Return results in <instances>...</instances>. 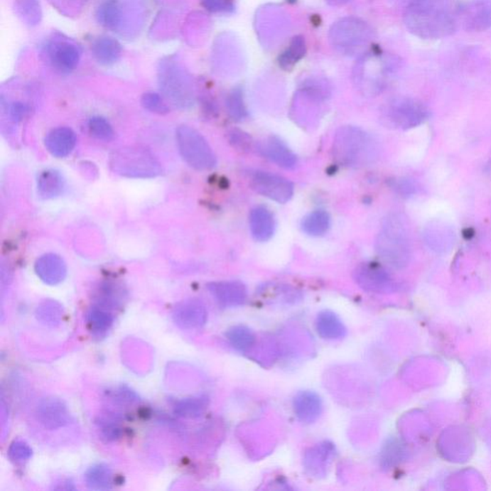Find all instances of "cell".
Masks as SVG:
<instances>
[{
  "instance_id": "obj_1",
  "label": "cell",
  "mask_w": 491,
  "mask_h": 491,
  "mask_svg": "<svg viewBox=\"0 0 491 491\" xmlns=\"http://www.w3.org/2000/svg\"><path fill=\"white\" fill-rule=\"evenodd\" d=\"M332 153L334 160L347 167L369 166L377 160V141L366 131L355 126H344L334 136Z\"/></svg>"
},
{
  "instance_id": "obj_2",
  "label": "cell",
  "mask_w": 491,
  "mask_h": 491,
  "mask_svg": "<svg viewBox=\"0 0 491 491\" xmlns=\"http://www.w3.org/2000/svg\"><path fill=\"white\" fill-rule=\"evenodd\" d=\"M375 248L384 262L392 267L407 265L411 255L410 237L407 225L400 214H391L384 220Z\"/></svg>"
},
{
  "instance_id": "obj_3",
  "label": "cell",
  "mask_w": 491,
  "mask_h": 491,
  "mask_svg": "<svg viewBox=\"0 0 491 491\" xmlns=\"http://www.w3.org/2000/svg\"><path fill=\"white\" fill-rule=\"evenodd\" d=\"M109 164L115 174L130 179H151L163 173V167L153 153L141 146L114 151L109 156Z\"/></svg>"
},
{
  "instance_id": "obj_4",
  "label": "cell",
  "mask_w": 491,
  "mask_h": 491,
  "mask_svg": "<svg viewBox=\"0 0 491 491\" xmlns=\"http://www.w3.org/2000/svg\"><path fill=\"white\" fill-rule=\"evenodd\" d=\"M178 148L183 161L192 168L205 171L216 166V156L204 136L190 126L183 125L176 131Z\"/></svg>"
},
{
  "instance_id": "obj_5",
  "label": "cell",
  "mask_w": 491,
  "mask_h": 491,
  "mask_svg": "<svg viewBox=\"0 0 491 491\" xmlns=\"http://www.w3.org/2000/svg\"><path fill=\"white\" fill-rule=\"evenodd\" d=\"M330 40L339 51L353 54L369 43V28L359 19L348 18L333 26Z\"/></svg>"
},
{
  "instance_id": "obj_6",
  "label": "cell",
  "mask_w": 491,
  "mask_h": 491,
  "mask_svg": "<svg viewBox=\"0 0 491 491\" xmlns=\"http://www.w3.org/2000/svg\"><path fill=\"white\" fill-rule=\"evenodd\" d=\"M160 84L164 95L177 108L186 109L193 106L194 92L192 85L179 68H163L161 72Z\"/></svg>"
},
{
  "instance_id": "obj_7",
  "label": "cell",
  "mask_w": 491,
  "mask_h": 491,
  "mask_svg": "<svg viewBox=\"0 0 491 491\" xmlns=\"http://www.w3.org/2000/svg\"><path fill=\"white\" fill-rule=\"evenodd\" d=\"M251 185L257 193L279 204L289 202L293 194V183L286 178L273 173H252Z\"/></svg>"
},
{
  "instance_id": "obj_8",
  "label": "cell",
  "mask_w": 491,
  "mask_h": 491,
  "mask_svg": "<svg viewBox=\"0 0 491 491\" xmlns=\"http://www.w3.org/2000/svg\"><path fill=\"white\" fill-rule=\"evenodd\" d=\"M427 111L421 103L410 99L394 101L385 112L388 124L397 129L416 127L426 119Z\"/></svg>"
},
{
  "instance_id": "obj_9",
  "label": "cell",
  "mask_w": 491,
  "mask_h": 491,
  "mask_svg": "<svg viewBox=\"0 0 491 491\" xmlns=\"http://www.w3.org/2000/svg\"><path fill=\"white\" fill-rule=\"evenodd\" d=\"M37 421L48 430L65 427L70 421V414L65 403L57 397L41 399L36 408Z\"/></svg>"
},
{
  "instance_id": "obj_10",
  "label": "cell",
  "mask_w": 491,
  "mask_h": 491,
  "mask_svg": "<svg viewBox=\"0 0 491 491\" xmlns=\"http://www.w3.org/2000/svg\"><path fill=\"white\" fill-rule=\"evenodd\" d=\"M173 320L180 328L185 330L201 328L207 319V308L201 301L188 298L180 301L172 312Z\"/></svg>"
},
{
  "instance_id": "obj_11",
  "label": "cell",
  "mask_w": 491,
  "mask_h": 491,
  "mask_svg": "<svg viewBox=\"0 0 491 491\" xmlns=\"http://www.w3.org/2000/svg\"><path fill=\"white\" fill-rule=\"evenodd\" d=\"M355 279L359 286L370 292H383L391 286L389 274L374 263L359 265L355 271Z\"/></svg>"
},
{
  "instance_id": "obj_12",
  "label": "cell",
  "mask_w": 491,
  "mask_h": 491,
  "mask_svg": "<svg viewBox=\"0 0 491 491\" xmlns=\"http://www.w3.org/2000/svg\"><path fill=\"white\" fill-rule=\"evenodd\" d=\"M207 289L221 306H242L247 298L245 285L240 281H218L207 285Z\"/></svg>"
},
{
  "instance_id": "obj_13",
  "label": "cell",
  "mask_w": 491,
  "mask_h": 491,
  "mask_svg": "<svg viewBox=\"0 0 491 491\" xmlns=\"http://www.w3.org/2000/svg\"><path fill=\"white\" fill-rule=\"evenodd\" d=\"M36 274L45 284L57 285L65 281L68 274L67 264L59 255L46 254L35 264Z\"/></svg>"
},
{
  "instance_id": "obj_14",
  "label": "cell",
  "mask_w": 491,
  "mask_h": 491,
  "mask_svg": "<svg viewBox=\"0 0 491 491\" xmlns=\"http://www.w3.org/2000/svg\"><path fill=\"white\" fill-rule=\"evenodd\" d=\"M80 58V51L73 43H55L49 48L50 63L54 68L62 73H70L75 70Z\"/></svg>"
},
{
  "instance_id": "obj_15",
  "label": "cell",
  "mask_w": 491,
  "mask_h": 491,
  "mask_svg": "<svg viewBox=\"0 0 491 491\" xmlns=\"http://www.w3.org/2000/svg\"><path fill=\"white\" fill-rule=\"evenodd\" d=\"M249 229L255 240L259 242L270 240L276 229V222L271 210L263 205L255 207L249 214Z\"/></svg>"
},
{
  "instance_id": "obj_16",
  "label": "cell",
  "mask_w": 491,
  "mask_h": 491,
  "mask_svg": "<svg viewBox=\"0 0 491 491\" xmlns=\"http://www.w3.org/2000/svg\"><path fill=\"white\" fill-rule=\"evenodd\" d=\"M296 416L304 423L316 421L323 411L322 400L316 392L304 391L298 392L293 400Z\"/></svg>"
},
{
  "instance_id": "obj_17",
  "label": "cell",
  "mask_w": 491,
  "mask_h": 491,
  "mask_svg": "<svg viewBox=\"0 0 491 491\" xmlns=\"http://www.w3.org/2000/svg\"><path fill=\"white\" fill-rule=\"evenodd\" d=\"M45 147L52 156L65 158L72 153L76 145V134L67 127H60L51 131L45 137Z\"/></svg>"
},
{
  "instance_id": "obj_18",
  "label": "cell",
  "mask_w": 491,
  "mask_h": 491,
  "mask_svg": "<svg viewBox=\"0 0 491 491\" xmlns=\"http://www.w3.org/2000/svg\"><path fill=\"white\" fill-rule=\"evenodd\" d=\"M259 149L269 160L282 168L292 169L297 166V156L278 137H269L260 145Z\"/></svg>"
},
{
  "instance_id": "obj_19",
  "label": "cell",
  "mask_w": 491,
  "mask_h": 491,
  "mask_svg": "<svg viewBox=\"0 0 491 491\" xmlns=\"http://www.w3.org/2000/svg\"><path fill=\"white\" fill-rule=\"evenodd\" d=\"M317 331L323 339H341L347 334V328L335 313L323 311L318 315Z\"/></svg>"
},
{
  "instance_id": "obj_20",
  "label": "cell",
  "mask_w": 491,
  "mask_h": 491,
  "mask_svg": "<svg viewBox=\"0 0 491 491\" xmlns=\"http://www.w3.org/2000/svg\"><path fill=\"white\" fill-rule=\"evenodd\" d=\"M65 185L61 173L53 169L46 170L38 177V192L43 199H54L63 193Z\"/></svg>"
},
{
  "instance_id": "obj_21",
  "label": "cell",
  "mask_w": 491,
  "mask_h": 491,
  "mask_svg": "<svg viewBox=\"0 0 491 491\" xmlns=\"http://www.w3.org/2000/svg\"><path fill=\"white\" fill-rule=\"evenodd\" d=\"M87 323L93 336L102 338L112 328L114 316L109 312V309L95 306L87 312Z\"/></svg>"
},
{
  "instance_id": "obj_22",
  "label": "cell",
  "mask_w": 491,
  "mask_h": 491,
  "mask_svg": "<svg viewBox=\"0 0 491 491\" xmlns=\"http://www.w3.org/2000/svg\"><path fill=\"white\" fill-rule=\"evenodd\" d=\"M122 52V45L112 38H98L92 45V53L95 59L102 65L114 64L119 59Z\"/></svg>"
},
{
  "instance_id": "obj_23",
  "label": "cell",
  "mask_w": 491,
  "mask_h": 491,
  "mask_svg": "<svg viewBox=\"0 0 491 491\" xmlns=\"http://www.w3.org/2000/svg\"><path fill=\"white\" fill-rule=\"evenodd\" d=\"M86 484L90 490H109L114 485V474L112 469L104 463L92 466L85 475Z\"/></svg>"
},
{
  "instance_id": "obj_24",
  "label": "cell",
  "mask_w": 491,
  "mask_h": 491,
  "mask_svg": "<svg viewBox=\"0 0 491 491\" xmlns=\"http://www.w3.org/2000/svg\"><path fill=\"white\" fill-rule=\"evenodd\" d=\"M208 400L205 396H194L176 402L174 413L183 419H197L207 410Z\"/></svg>"
},
{
  "instance_id": "obj_25",
  "label": "cell",
  "mask_w": 491,
  "mask_h": 491,
  "mask_svg": "<svg viewBox=\"0 0 491 491\" xmlns=\"http://www.w3.org/2000/svg\"><path fill=\"white\" fill-rule=\"evenodd\" d=\"M330 227V217L325 210H316L303 218L301 229L310 237H320Z\"/></svg>"
},
{
  "instance_id": "obj_26",
  "label": "cell",
  "mask_w": 491,
  "mask_h": 491,
  "mask_svg": "<svg viewBox=\"0 0 491 491\" xmlns=\"http://www.w3.org/2000/svg\"><path fill=\"white\" fill-rule=\"evenodd\" d=\"M98 21L109 29H117L122 21V5L119 0H106L97 11Z\"/></svg>"
},
{
  "instance_id": "obj_27",
  "label": "cell",
  "mask_w": 491,
  "mask_h": 491,
  "mask_svg": "<svg viewBox=\"0 0 491 491\" xmlns=\"http://www.w3.org/2000/svg\"><path fill=\"white\" fill-rule=\"evenodd\" d=\"M64 311L61 304L54 301H45L36 309V317L43 325L51 326L59 325L62 323Z\"/></svg>"
},
{
  "instance_id": "obj_28",
  "label": "cell",
  "mask_w": 491,
  "mask_h": 491,
  "mask_svg": "<svg viewBox=\"0 0 491 491\" xmlns=\"http://www.w3.org/2000/svg\"><path fill=\"white\" fill-rule=\"evenodd\" d=\"M306 53V41L303 37H296L293 38L290 45L288 46L284 53L279 56V65L284 70H291L300 62Z\"/></svg>"
},
{
  "instance_id": "obj_29",
  "label": "cell",
  "mask_w": 491,
  "mask_h": 491,
  "mask_svg": "<svg viewBox=\"0 0 491 491\" xmlns=\"http://www.w3.org/2000/svg\"><path fill=\"white\" fill-rule=\"evenodd\" d=\"M230 344L240 352H247L254 345L255 336L251 329L243 325L233 326L227 332Z\"/></svg>"
},
{
  "instance_id": "obj_30",
  "label": "cell",
  "mask_w": 491,
  "mask_h": 491,
  "mask_svg": "<svg viewBox=\"0 0 491 491\" xmlns=\"http://www.w3.org/2000/svg\"><path fill=\"white\" fill-rule=\"evenodd\" d=\"M16 10L23 21L29 24H37L42 16L37 0H16Z\"/></svg>"
},
{
  "instance_id": "obj_31",
  "label": "cell",
  "mask_w": 491,
  "mask_h": 491,
  "mask_svg": "<svg viewBox=\"0 0 491 491\" xmlns=\"http://www.w3.org/2000/svg\"><path fill=\"white\" fill-rule=\"evenodd\" d=\"M90 133L93 137L102 141H111L114 136V129L103 117H95L90 119Z\"/></svg>"
},
{
  "instance_id": "obj_32",
  "label": "cell",
  "mask_w": 491,
  "mask_h": 491,
  "mask_svg": "<svg viewBox=\"0 0 491 491\" xmlns=\"http://www.w3.org/2000/svg\"><path fill=\"white\" fill-rule=\"evenodd\" d=\"M227 109L232 119L237 122L245 119L247 109L240 90H233L230 93L227 99Z\"/></svg>"
},
{
  "instance_id": "obj_33",
  "label": "cell",
  "mask_w": 491,
  "mask_h": 491,
  "mask_svg": "<svg viewBox=\"0 0 491 491\" xmlns=\"http://www.w3.org/2000/svg\"><path fill=\"white\" fill-rule=\"evenodd\" d=\"M142 106L148 111L158 114H166L169 112L168 106L160 95L153 92L145 93L141 98Z\"/></svg>"
},
{
  "instance_id": "obj_34",
  "label": "cell",
  "mask_w": 491,
  "mask_h": 491,
  "mask_svg": "<svg viewBox=\"0 0 491 491\" xmlns=\"http://www.w3.org/2000/svg\"><path fill=\"white\" fill-rule=\"evenodd\" d=\"M32 453L31 447L23 441H14L8 451L10 459L16 463L27 462L32 457Z\"/></svg>"
},
{
  "instance_id": "obj_35",
  "label": "cell",
  "mask_w": 491,
  "mask_h": 491,
  "mask_svg": "<svg viewBox=\"0 0 491 491\" xmlns=\"http://www.w3.org/2000/svg\"><path fill=\"white\" fill-rule=\"evenodd\" d=\"M101 432L103 437L108 441H115L120 437L122 429L114 421L104 419L100 423Z\"/></svg>"
},
{
  "instance_id": "obj_36",
  "label": "cell",
  "mask_w": 491,
  "mask_h": 491,
  "mask_svg": "<svg viewBox=\"0 0 491 491\" xmlns=\"http://www.w3.org/2000/svg\"><path fill=\"white\" fill-rule=\"evenodd\" d=\"M207 10L214 13L230 12L232 10V0H202Z\"/></svg>"
},
{
  "instance_id": "obj_37",
  "label": "cell",
  "mask_w": 491,
  "mask_h": 491,
  "mask_svg": "<svg viewBox=\"0 0 491 491\" xmlns=\"http://www.w3.org/2000/svg\"><path fill=\"white\" fill-rule=\"evenodd\" d=\"M230 141L232 142L235 147L238 148L239 150L249 151L252 148V141L251 137L247 134H244L243 131H232L230 134Z\"/></svg>"
},
{
  "instance_id": "obj_38",
  "label": "cell",
  "mask_w": 491,
  "mask_h": 491,
  "mask_svg": "<svg viewBox=\"0 0 491 491\" xmlns=\"http://www.w3.org/2000/svg\"><path fill=\"white\" fill-rule=\"evenodd\" d=\"M26 112V106H24L23 104L21 103H15L11 107V114H12L14 119H21Z\"/></svg>"
},
{
  "instance_id": "obj_39",
  "label": "cell",
  "mask_w": 491,
  "mask_h": 491,
  "mask_svg": "<svg viewBox=\"0 0 491 491\" xmlns=\"http://www.w3.org/2000/svg\"><path fill=\"white\" fill-rule=\"evenodd\" d=\"M396 188L399 189L401 194H411L416 191V186H414L413 183L407 182V180L400 182Z\"/></svg>"
}]
</instances>
